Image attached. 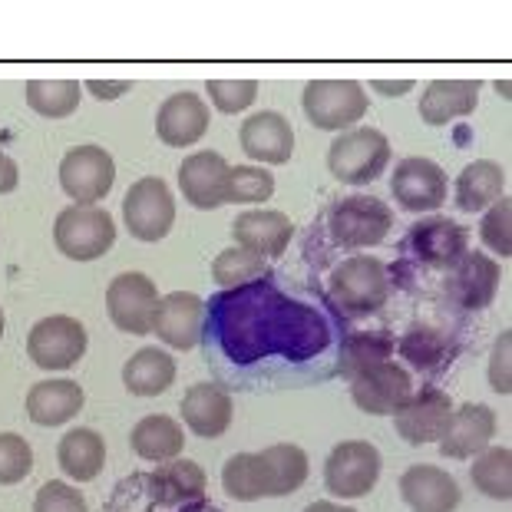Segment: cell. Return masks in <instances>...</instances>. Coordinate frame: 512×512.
Wrapping results in <instances>:
<instances>
[{"mask_svg":"<svg viewBox=\"0 0 512 512\" xmlns=\"http://www.w3.org/2000/svg\"><path fill=\"white\" fill-rule=\"evenodd\" d=\"M387 162H390V143L374 126L347 129V133L337 136L328 149L331 176L344 185H367L380 179Z\"/></svg>","mask_w":512,"mask_h":512,"instance_id":"1","label":"cell"},{"mask_svg":"<svg viewBox=\"0 0 512 512\" xmlns=\"http://www.w3.org/2000/svg\"><path fill=\"white\" fill-rule=\"evenodd\" d=\"M331 301L347 314H370L387 301L390 278L384 261L374 255H354L334 268L328 281Z\"/></svg>","mask_w":512,"mask_h":512,"instance_id":"2","label":"cell"},{"mask_svg":"<svg viewBox=\"0 0 512 512\" xmlns=\"http://www.w3.org/2000/svg\"><path fill=\"white\" fill-rule=\"evenodd\" d=\"M53 242L73 261H96L116 245V222L96 205H70L57 215Z\"/></svg>","mask_w":512,"mask_h":512,"instance_id":"3","label":"cell"},{"mask_svg":"<svg viewBox=\"0 0 512 512\" xmlns=\"http://www.w3.org/2000/svg\"><path fill=\"white\" fill-rule=\"evenodd\" d=\"M304 116L311 119V126L328 129H351L354 123H361V116H367V90L357 80H311L304 86L301 96Z\"/></svg>","mask_w":512,"mask_h":512,"instance_id":"4","label":"cell"},{"mask_svg":"<svg viewBox=\"0 0 512 512\" xmlns=\"http://www.w3.org/2000/svg\"><path fill=\"white\" fill-rule=\"evenodd\" d=\"M123 222L139 242H162L176 222V199H172L166 179L146 176L129 185L123 199Z\"/></svg>","mask_w":512,"mask_h":512,"instance_id":"5","label":"cell"},{"mask_svg":"<svg viewBox=\"0 0 512 512\" xmlns=\"http://www.w3.org/2000/svg\"><path fill=\"white\" fill-rule=\"evenodd\" d=\"M380 450L367 440H344L337 443L328 463H324V486L337 499H361L380 479Z\"/></svg>","mask_w":512,"mask_h":512,"instance_id":"6","label":"cell"},{"mask_svg":"<svg viewBox=\"0 0 512 512\" xmlns=\"http://www.w3.org/2000/svg\"><path fill=\"white\" fill-rule=\"evenodd\" d=\"M86 328L70 314H50L40 318L27 334V354L40 370H70L86 354Z\"/></svg>","mask_w":512,"mask_h":512,"instance_id":"7","label":"cell"},{"mask_svg":"<svg viewBox=\"0 0 512 512\" xmlns=\"http://www.w3.org/2000/svg\"><path fill=\"white\" fill-rule=\"evenodd\" d=\"M116 182V162L103 146H73L60 162V189L73 205H96Z\"/></svg>","mask_w":512,"mask_h":512,"instance_id":"8","label":"cell"},{"mask_svg":"<svg viewBox=\"0 0 512 512\" xmlns=\"http://www.w3.org/2000/svg\"><path fill=\"white\" fill-rule=\"evenodd\" d=\"M331 238L344 248H370L380 245L394 225V212L390 205L370 195H351V199L337 202L331 209Z\"/></svg>","mask_w":512,"mask_h":512,"instance_id":"9","label":"cell"},{"mask_svg":"<svg viewBox=\"0 0 512 512\" xmlns=\"http://www.w3.org/2000/svg\"><path fill=\"white\" fill-rule=\"evenodd\" d=\"M106 311L119 331L149 334L159 311V288L143 271H123L106 288Z\"/></svg>","mask_w":512,"mask_h":512,"instance_id":"10","label":"cell"},{"mask_svg":"<svg viewBox=\"0 0 512 512\" xmlns=\"http://www.w3.org/2000/svg\"><path fill=\"white\" fill-rule=\"evenodd\" d=\"M351 397L370 417H394V413L413 397L410 370L397 361H384L351 377Z\"/></svg>","mask_w":512,"mask_h":512,"instance_id":"11","label":"cell"},{"mask_svg":"<svg viewBox=\"0 0 512 512\" xmlns=\"http://www.w3.org/2000/svg\"><path fill=\"white\" fill-rule=\"evenodd\" d=\"M390 192L397 195L400 209L407 212H437L450 195V182L440 162L423 159V156H407L397 162L394 179H390Z\"/></svg>","mask_w":512,"mask_h":512,"instance_id":"12","label":"cell"},{"mask_svg":"<svg viewBox=\"0 0 512 512\" xmlns=\"http://www.w3.org/2000/svg\"><path fill=\"white\" fill-rule=\"evenodd\" d=\"M450 417H453L450 394H443L437 387H427V390H420V394H413L394 413V427H397V437L407 440L410 446L440 443L446 427H450Z\"/></svg>","mask_w":512,"mask_h":512,"instance_id":"13","label":"cell"},{"mask_svg":"<svg viewBox=\"0 0 512 512\" xmlns=\"http://www.w3.org/2000/svg\"><path fill=\"white\" fill-rule=\"evenodd\" d=\"M202 318H205V301L199 294L172 291L166 298H159L152 331H156L159 341L172 347V351H192L202 337Z\"/></svg>","mask_w":512,"mask_h":512,"instance_id":"14","label":"cell"},{"mask_svg":"<svg viewBox=\"0 0 512 512\" xmlns=\"http://www.w3.org/2000/svg\"><path fill=\"white\" fill-rule=\"evenodd\" d=\"M209 106L199 93H172L156 113V136L159 143H166L172 149L195 146L199 139L209 133Z\"/></svg>","mask_w":512,"mask_h":512,"instance_id":"15","label":"cell"},{"mask_svg":"<svg viewBox=\"0 0 512 512\" xmlns=\"http://www.w3.org/2000/svg\"><path fill=\"white\" fill-rule=\"evenodd\" d=\"M496 433V413L486 403H463L453 407L450 427L440 437V453L446 460H473L489 446Z\"/></svg>","mask_w":512,"mask_h":512,"instance_id":"16","label":"cell"},{"mask_svg":"<svg viewBox=\"0 0 512 512\" xmlns=\"http://www.w3.org/2000/svg\"><path fill=\"white\" fill-rule=\"evenodd\" d=\"M400 496L410 512H453L460 506V483L433 463H417L400 476Z\"/></svg>","mask_w":512,"mask_h":512,"instance_id":"17","label":"cell"},{"mask_svg":"<svg viewBox=\"0 0 512 512\" xmlns=\"http://www.w3.org/2000/svg\"><path fill=\"white\" fill-rule=\"evenodd\" d=\"M232 235H235L238 248H245V252L268 261V258H281L288 252L294 222L278 209H252V212H242L232 222Z\"/></svg>","mask_w":512,"mask_h":512,"instance_id":"18","label":"cell"},{"mask_svg":"<svg viewBox=\"0 0 512 512\" xmlns=\"http://www.w3.org/2000/svg\"><path fill=\"white\" fill-rule=\"evenodd\" d=\"M225 179H228V162L212 149L192 152L179 166V189L185 195V202L202 212H212L225 205Z\"/></svg>","mask_w":512,"mask_h":512,"instance_id":"19","label":"cell"},{"mask_svg":"<svg viewBox=\"0 0 512 512\" xmlns=\"http://www.w3.org/2000/svg\"><path fill=\"white\" fill-rule=\"evenodd\" d=\"M446 291L453 294V301H460L466 311H483L499 291V265L483 252H466L450 268L446 278Z\"/></svg>","mask_w":512,"mask_h":512,"instance_id":"20","label":"cell"},{"mask_svg":"<svg viewBox=\"0 0 512 512\" xmlns=\"http://www.w3.org/2000/svg\"><path fill=\"white\" fill-rule=\"evenodd\" d=\"M238 139H242L245 156H252L255 162H265V166H285L294 152V129L288 119L275 110L248 116Z\"/></svg>","mask_w":512,"mask_h":512,"instance_id":"21","label":"cell"},{"mask_svg":"<svg viewBox=\"0 0 512 512\" xmlns=\"http://www.w3.org/2000/svg\"><path fill=\"white\" fill-rule=\"evenodd\" d=\"M179 410L185 427L202 440H219L232 427V397L219 384H212V380L185 390Z\"/></svg>","mask_w":512,"mask_h":512,"instance_id":"22","label":"cell"},{"mask_svg":"<svg viewBox=\"0 0 512 512\" xmlns=\"http://www.w3.org/2000/svg\"><path fill=\"white\" fill-rule=\"evenodd\" d=\"M86 394L76 380H37L27 390V417L37 427H60L83 410Z\"/></svg>","mask_w":512,"mask_h":512,"instance_id":"23","label":"cell"},{"mask_svg":"<svg viewBox=\"0 0 512 512\" xmlns=\"http://www.w3.org/2000/svg\"><path fill=\"white\" fill-rule=\"evenodd\" d=\"M479 103L476 80H433L420 96V116L427 126H446L460 116H470Z\"/></svg>","mask_w":512,"mask_h":512,"instance_id":"24","label":"cell"},{"mask_svg":"<svg viewBox=\"0 0 512 512\" xmlns=\"http://www.w3.org/2000/svg\"><path fill=\"white\" fill-rule=\"evenodd\" d=\"M410 248L420 261L453 268L466 255V232L456 222L443 219V215H433V219L413 225Z\"/></svg>","mask_w":512,"mask_h":512,"instance_id":"25","label":"cell"},{"mask_svg":"<svg viewBox=\"0 0 512 512\" xmlns=\"http://www.w3.org/2000/svg\"><path fill=\"white\" fill-rule=\"evenodd\" d=\"M506 195V169L493 159L470 162L456 179V209L483 212Z\"/></svg>","mask_w":512,"mask_h":512,"instance_id":"26","label":"cell"},{"mask_svg":"<svg viewBox=\"0 0 512 512\" xmlns=\"http://www.w3.org/2000/svg\"><path fill=\"white\" fill-rule=\"evenodd\" d=\"M57 463L76 483H90V479L103 473L106 440L90 427H76L70 433H63V440L57 446Z\"/></svg>","mask_w":512,"mask_h":512,"instance_id":"27","label":"cell"},{"mask_svg":"<svg viewBox=\"0 0 512 512\" xmlns=\"http://www.w3.org/2000/svg\"><path fill=\"white\" fill-rule=\"evenodd\" d=\"M133 453L139 460H149V463H169V460H179V453L185 450V433L179 427V420L166 417V413H152V417H143L133 427Z\"/></svg>","mask_w":512,"mask_h":512,"instance_id":"28","label":"cell"},{"mask_svg":"<svg viewBox=\"0 0 512 512\" xmlns=\"http://www.w3.org/2000/svg\"><path fill=\"white\" fill-rule=\"evenodd\" d=\"M176 380V361L162 347H143L126 361L123 367V384L129 394L136 397H159L166 394Z\"/></svg>","mask_w":512,"mask_h":512,"instance_id":"29","label":"cell"},{"mask_svg":"<svg viewBox=\"0 0 512 512\" xmlns=\"http://www.w3.org/2000/svg\"><path fill=\"white\" fill-rule=\"evenodd\" d=\"M222 486L238 503H255V499L275 496L268 460L261 453H235L222 470Z\"/></svg>","mask_w":512,"mask_h":512,"instance_id":"30","label":"cell"},{"mask_svg":"<svg viewBox=\"0 0 512 512\" xmlns=\"http://www.w3.org/2000/svg\"><path fill=\"white\" fill-rule=\"evenodd\" d=\"M394 347H397V341H394V334H390V331H357V334H347L344 344H341V374L351 380V377L361 374V370H367V367L390 361Z\"/></svg>","mask_w":512,"mask_h":512,"instance_id":"31","label":"cell"},{"mask_svg":"<svg viewBox=\"0 0 512 512\" xmlns=\"http://www.w3.org/2000/svg\"><path fill=\"white\" fill-rule=\"evenodd\" d=\"M473 486L489 499H512V450L509 446H486L470 466Z\"/></svg>","mask_w":512,"mask_h":512,"instance_id":"32","label":"cell"},{"mask_svg":"<svg viewBox=\"0 0 512 512\" xmlns=\"http://www.w3.org/2000/svg\"><path fill=\"white\" fill-rule=\"evenodd\" d=\"M27 106L47 119H63L80 106V83L76 80H30L24 86Z\"/></svg>","mask_w":512,"mask_h":512,"instance_id":"33","label":"cell"},{"mask_svg":"<svg viewBox=\"0 0 512 512\" xmlns=\"http://www.w3.org/2000/svg\"><path fill=\"white\" fill-rule=\"evenodd\" d=\"M261 456L268 460L275 496H291L304 486V479H308V453L298 443H275L268 450H261Z\"/></svg>","mask_w":512,"mask_h":512,"instance_id":"34","label":"cell"},{"mask_svg":"<svg viewBox=\"0 0 512 512\" xmlns=\"http://www.w3.org/2000/svg\"><path fill=\"white\" fill-rule=\"evenodd\" d=\"M159 496L166 503H179V499H199L205 493V473L199 463L192 460H169L152 473Z\"/></svg>","mask_w":512,"mask_h":512,"instance_id":"35","label":"cell"},{"mask_svg":"<svg viewBox=\"0 0 512 512\" xmlns=\"http://www.w3.org/2000/svg\"><path fill=\"white\" fill-rule=\"evenodd\" d=\"M261 275H268V261L258 258L252 252H245V248H225V252L212 261V278L215 285L222 288H245L258 281Z\"/></svg>","mask_w":512,"mask_h":512,"instance_id":"36","label":"cell"},{"mask_svg":"<svg viewBox=\"0 0 512 512\" xmlns=\"http://www.w3.org/2000/svg\"><path fill=\"white\" fill-rule=\"evenodd\" d=\"M271 195H275V176H271V169H258V166H228L225 202L255 205V202H268Z\"/></svg>","mask_w":512,"mask_h":512,"instance_id":"37","label":"cell"},{"mask_svg":"<svg viewBox=\"0 0 512 512\" xmlns=\"http://www.w3.org/2000/svg\"><path fill=\"white\" fill-rule=\"evenodd\" d=\"M34 473V450L20 433H0V486H17Z\"/></svg>","mask_w":512,"mask_h":512,"instance_id":"38","label":"cell"},{"mask_svg":"<svg viewBox=\"0 0 512 512\" xmlns=\"http://www.w3.org/2000/svg\"><path fill=\"white\" fill-rule=\"evenodd\" d=\"M479 238L486 248H493L496 255L509 258L512 255V202L509 195H503L499 202H493L479 222Z\"/></svg>","mask_w":512,"mask_h":512,"instance_id":"39","label":"cell"},{"mask_svg":"<svg viewBox=\"0 0 512 512\" xmlns=\"http://www.w3.org/2000/svg\"><path fill=\"white\" fill-rule=\"evenodd\" d=\"M205 90H209L215 110L232 116V113L248 110V106L255 103L258 83L255 80H209L205 83Z\"/></svg>","mask_w":512,"mask_h":512,"instance_id":"40","label":"cell"},{"mask_svg":"<svg viewBox=\"0 0 512 512\" xmlns=\"http://www.w3.org/2000/svg\"><path fill=\"white\" fill-rule=\"evenodd\" d=\"M400 354L407 357L410 364H417V367H433V364H440L443 357H446V347L440 341V334L437 331H430V328H413L400 337Z\"/></svg>","mask_w":512,"mask_h":512,"instance_id":"41","label":"cell"},{"mask_svg":"<svg viewBox=\"0 0 512 512\" xmlns=\"http://www.w3.org/2000/svg\"><path fill=\"white\" fill-rule=\"evenodd\" d=\"M34 512H90V506H86V496L76 486L50 479L37 489Z\"/></svg>","mask_w":512,"mask_h":512,"instance_id":"42","label":"cell"},{"mask_svg":"<svg viewBox=\"0 0 512 512\" xmlns=\"http://www.w3.org/2000/svg\"><path fill=\"white\" fill-rule=\"evenodd\" d=\"M509 354H512V334L503 331L496 337L493 354H489V387L496 394L509 397L512 394V367H509Z\"/></svg>","mask_w":512,"mask_h":512,"instance_id":"43","label":"cell"},{"mask_svg":"<svg viewBox=\"0 0 512 512\" xmlns=\"http://www.w3.org/2000/svg\"><path fill=\"white\" fill-rule=\"evenodd\" d=\"M17 182H20V169H17V162L10 159L4 149H0V195L14 192V189H17Z\"/></svg>","mask_w":512,"mask_h":512,"instance_id":"44","label":"cell"},{"mask_svg":"<svg viewBox=\"0 0 512 512\" xmlns=\"http://www.w3.org/2000/svg\"><path fill=\"white\" fill-rule=\"evenodd\" d=\"M86 90H90L96 100H116V96H123L129 90V83L126 80H119V83H103V80H90L86 83Z\"/></svg>","mask_w":512,"mask_h":512,"instance_id":"45","label":"cell"},{"mask_svg":"<svg viewBox=\"0 0 512 512\" xmlns=\"http://www.w3.org/2000/svg\"><path fill=\"white\" fill-rule=\"evenodd\" d=\"M374 90H380L384 96H403V93H410L413 90V80H400V83H374Z\"/></svg>","mask_w":512,"mask_h":512,"instance_id":"46","label":"cell"},{"mask_svg":"<svg viewBox=\"0 0 512 512\" xmlns=\"http://www.w3.org/2000/svg\"><path fill=\"white\" fill-rule=\"evenodd\" d=\"M304 512H357V509H347V506H337V503H328V499H318V503H311Z\"/></svg>","mask_w":512,"mask_h":512,"instance_id":"47","label":"cell"},{"mask_svg":"<svg viewBox=\"0 0 512 512\" xmlns=\"http://www.w3.org/2000/svg\"><path fill=\"white\" fill-rule=\"evenodd\" d=\"M4 324H7L4 321V308H0V337H4Z\"/></svg>","mask_w":512,"mask_h":512,"instance_id":"48","label":"cell"}]
</instances>
